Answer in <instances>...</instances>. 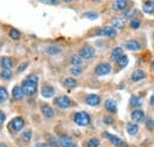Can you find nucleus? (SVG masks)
Here are the masks:
<instances>
[{
	"label": "nucleus",
	"mask_w": 154,
	"mask_h": 147,
	"mask_svg": "<svg viewBox=\"0 0 154 147\" xmlns=\"http://www.w3.org/2000/svg\"><path fill=\"white\" fill-rule=\"evenodd\" d=\"M37 83H38V78L35 75H32L31 77L24 80L23 83H21V89H23L24 94L27 95V96L35 95L36 92H37Z\"/></svg>",
	"instance_id": "obj_1"
},
{
	"label": "nucleus",
	"mask_w": 154,
	"mask_h": 147,
	"mask_svg": "<svg viewBox=\"0 0 154 147\" xmlns=\"http://www.w3.org/2000/svg\"><path fill=\"white\" fill-rule=\"evenodd\" d=\"M74 121L78 126L85 127V126H88L90 124V116L85 111H78L74 115Z\"/></svg>",
	"instance_id": "obj_2"
},
{
	"label": "nucleus",
	"mask_w": 154,
	"mask_h": 147,
	"mask_svg": "<svg viewBox=\"0 0 154 147\" xmlns=\"http://www.w3.org/2000/svg\"><path fill=\"white\" fill-rule=\"evenodd\" d=\"M55 105L60 109H68V108H70L72 106V102L68 96L62 95V96H58V97L55 99Z\"/></svg>",
	"instance_id": "obj_3"
},
{
	"label": "nucleus",
	"mask_w": 154,
	"mask_h": 147,
	"mask_svg": "<svg viewBox=\"0 0 154 147\" xmlns=\"http://www.w3.org/2000/svg\"><path fill=\"white\" fill-rule=\"evenodd\" d=\"M112 70V67L109 63H106V62H102V63H98L96 67H95V74L97 76H104V75H108Z\"/></svg>",
	"instance_id": "obj_4"
},
{
	"label": "nucleus",
	"mask_w": 154,
	"mask_h": 147,
	"mask_svg": "<svg viewBox=\"0 0 154 147\" xmlns=\"http://www.w3.org/2000/svg\"><path fill=\"white\" fill-rule=\"evenodd\" d=\"M96 35L102 37H108V38H114L117 35V31L113 26H106V27H102L101 30H98Z\"/></svg>",
	"instance_id": "obj_5"
},
{
	"label": "nucleus",
	"mask_w": 154,
	"mask_h": 147,
	"mask_svg": "<svg viewBox=\"0 0 154 147\" xmlns=\"http://www.w3.org/2000/svg\"><path fill=\"white\" fill-rule=\"evenodd\" d=\"M78 55L82 57V59H90L95 55V49L93 46H84L83 49L79 50Z\"/></svg>",
	"instance_id": "obj_6"
},
{
	"label": "nucleus",
	"mask_w": 154,
	"mask_h": 147,
	"mask_svg": "<svg viewBox=\"0 0 154 147\" xmlns=\"http://www.w3.org/2000/svg\"><path fill=\"white\" fill-rule=\"evenodd\" d=\"M58 144L60 145V147H77L74 140L68 135H60L58 139Z\"/></svg>",
	"instance_id": "obj_7"
},
{
	"label": "nucleus",
	"mask_w": 154,
	"mask_h": 147,
	"mask_svg": "<svg viewBox=\"0 0 154 147\" xmlns=\"http://www.w3.org/2000/svg\"><path fill=\"white\" fill-rule=\"evenodd\" d=\"M103 136L106 138V139H108L114 146H117V147H121L125 145V142H123V140L122 139H120V138H117L116 135H113V134H110V133H108V132H104L103 133Z\"/></svg>",
	"instance_id": "obj_8"
},
{
	"label": "nucleus",
	"mask_w": 154,
	"mask_h": 147,
	"mask_svg": "<svg viewBox=\"0 0 154 147\" xmlns=\"http://www.w3.org/2000/svg\"><path fill=\"white\" fill-rule=\"evenodd\" d=\"M24 127V120L21 117H14L11 122H10V129L14 130V132H19Z\"/></svg>",
	"instance_id": "obj_9"
},
{
	"label": "nucleus",
	"mask_w": 154,
	"mask_h": 147,
	"mask_svg": "<svg viewBox=\"0 0 154 147\" xmlns=\"http://www.w3.org/2000/svg\"><path fill=\"white\" fill-rule=\"evenodd\" d=\"M100 102H101V99H100V96L96 95V94H90V95H88V96L85 97V103H87L88 106L96 107V106L100 105Z\"/></svg>",
	"instance_id": "obj_10"
},
{
	"label": "nucleus",
	"mask_w": 154,
	"mask_h": 147,
	"mask_svg": "<svg viewBox=\"0 0 154 147\" xmlns=\"http://www.w3.org/2000/svg\"><path fill=\"white\" fill-rule=\"evenodd\" d=\"M131 116H132V120L134 122H136V124H140V122H142L145 120V113H143V110H141L140 108L133 110Z\"/></svg>",
	"instance_id": "obj_11"
},
{
	"label": "nucleus",
	"mask_w": 154,
	"mask_h": 147,
	"mask_svg": "<svg viewBox=\"0 0 154 147\" xmlns=\"http://www.w3.org/2000/svg\"><path fill=\"white\" fill-rule=\"evenodd\" d=\"M128 5V0H115L113 2V10L116 12H121L125 11V8Z\"/></svg>",
	"instance_id": "obj_12"
},
{
	"label": "nucleus",
	"mask_w": 154,
	"mask_h": 147,
	"mask_svg": "<svg viewBox=\"0 0 154 147\" xmlns=\"http://www.w3.org/2000/svg\"><path fill=\"white\" fill-rule=\"evenodd\" d=\"M142 11L146 14H154V0H147L142 5Z\"/></svg>",
	"instance_id": "obj_13"
},
{
	"label": "nucleus",
	"mask_w": 154,
	"mask_h": 147,
	"mask_svg": "<svg viewBox=\"0 0 154 147\" xmlns=\"http://www.w3.org/2000/svg\"><path fill=\"white\" fill-rule=\"evenodd\" d=\"M125 48H127V49L131 50V51H137V50L141 49V45H140V43H139L137 40L131 39V40H127V42L125 43Z\"/></svg>",
	"instance_id": "obj_14"
},
{
	"label": "nucleus",
	"mask_w": 154,
	"mask_h": 147,
	"mask_svg": "<svg viewBox=\"0 0 154 147\" xmlns=\"http://www.w3.org/2000/svg\"><path fill=\"white\" fill-rule=\"evenodd\" d=\"M40 94H42L43 97L50 99V97H52V96L55 95V89H54V87H51V86H44V87L42 88V90H40Z\"/></svg>",
	"instance_id": "obj_15"
},
{
	"label": "nucleus",
	"mask_w": 154,
	"mask_h": 147,
	"mask_svg": "<svg viewBox=\"0 0 154 147\" xmlns=\"http://www.w3.org/2000/svg\"><path fill=\"white\" fill-rule=\"evenodd\" d=\"M104 107L109 113H116L117 111V105H116V102L113 99H108L104 102Z\"/></svg>",
	"instance_id": "obj_16"
},
{
	"label": "nucleus",
	"mask_w": 154,
	"mask_h": 147,
	"mask_svg": "<svg viewBox=\"0 0 154 147\" xmlns=\"http://www.w3.org/2000/svg\"><path fill=\"white\" fill-rule=\"evenodd\" d=\"M145 77H146V74L141 69H136L132 74V81H134V82H139V81L143 80Z\"/></svg>",
	"instance_id": "obj_17"
},
{
	"label": "nucleus",
	"mask_w": 154,
	"mask_h": 147,
	"mask_svg": "<svg viewBox=\"0 0 154 147\" xmlns=\"http://www.w3.org/2000/svg\"><path fill=\"white\" fill-rule=\"evenodd\" d=\"M0 65L2 69H11L12 65H13V62L10 57H2L1 61H0Z\"/></svg>",
	"instance_id": "obj_18"
},
{
	"label": "nucleus",
	"mask_w": 154,
	"mask_h": 147,
	"mask_svg": "<svg viewBox=\"0 0 154 147\" xmlns=\"http://www.w3.org/2000/svg\"><path fill=\"white\" fill-rule=\"evenodd\" d=\"M24 95H25V94H24V92H23V89H21L20 86H17V87L13 88V90H12V96H13L14 100H21Z\"/></svg>",
	"instance_id": "obj_19"
},
{
	"label": "nucleus",
	"mask_w": 154,
	"mask_h": 147,
	"mask_svg": "<svg viewBox=\"0 0 154 147\" xmlns=\"http://www.w3.org/2000/svg\"><path fill=\"white\" fill-rule=\"evenodd\" d=\"M42 114H43L46 119H51V117L54 116V109H52L50 106L44 105V106L42 107Z\"/></svg>",
	"instance_id": "obj_20"
},
{
	"label": "nucleus",
	"mask_w": 154,
	"mask_h": 147,
	"mask_svg": "<svg viewBox=\"0 0 154 147\" xmlns=\"http://www.w3.org/2000/svg\"><path fill=\"white\" fill-rule=\"evenodd\" d=\"M63 83H64V86H65L68 89H74V88L77 87V81L74 77H68V78H65Z\"/></svg>",
	"instance_id": "obj_21"
},
{
	"label": "nucleus",
	"mask_w": 154,
	"mask_h": 147,
	"mask_svg": "<svg viewBox=\"0 0 154 147\" xmlns=\"http://www.w3.org/2000/svg\"><path fill=\"white\" fill-rule=\"evenodd\" d=\"M122 55H123V50H122V48H115V49L112 51V54H110V59L114 61V62H116Z\"/></svg>",
	"instance_id": "obj_22"
},
{
	"label": "nucleus",
	"mask_w": 154,
	"mask_h": 147,
	"mask_svg": "<svg viewBox=\"0 0 154 147\" xmlns=\"http://www.w3.org/2000/svg\"><path fill=\"white\" fill-rule=\"evenodd\" d=\"M127 133L129 134V135H135L137 132H139V126L136 125V124H132V122H129V124H127Z\"/></svg>",
	"instance_id": "obj_23"
},
{
	"label": "nucleus",
	"mask_w": 154,
	"mask_h": 147,
	"mask_svg": "<svg viewBox=\"0 0 154 147\" xmlns=\"http://www.w3.org/2000/svg\"><path fill=\"white\" fill-rule=\"evenodd\" d=\"M112 25H113V27H115V29L122 30V29L125 27V21H123V19H121V18H114L112 20Z\"/></svg>",
	"instance_id": "obj_24"
},
{
	"label": "nucleus",
	"mask_w": 154,
	"mask_h": 147,
	"mask_svg": "<svg viewBox=\"0 0 154 147\" xmlns=\"http://www.w3.org/2000/svg\"><path fill=\"white\" fill-rule=\"evenodd\" d=\"M141 100H140V97H137V96H132L131 97V100H129V105H131V107H134V108H140L141 107Z\"/></svg>",
	"instance_id": "obj_25"
},
{
	"label": "nucleus",
	"mask_w": 154,
	"mask_h": 147,
	"mask_svg": "<svg viewBox=\"0 0 154 147\" xmlns=\"http://www.w3.org/2000/svg\"><path fill=\"white\" fill-rule=\"evenodd\" d=\"M128 62H129V61H128V57H127L126 55H122L119 59H117V61H116L117 65H119L121 69H122V68H126V67H127V64H128Z\"/></svg>",
	"instance_id": "obj_26"
},
{
	"label": "nucleus",
	"mask_w": 154,
	"mask_h": 147,
	"mask_svg": "<svg viewBox=\"0 0 154 147\" xmlns=\"http://www.w3.org/2000/svg\"><path fill=\"white\" fill-rule=\"evenodd\" d=\"M82 57L79 55H72L71 56V58H70V63L72 64V65H81L82 64Z\"/></svg>",
	"instance_id": "obj_27"
},
{
	"label": "nucleus",
	"mask_w": 154,
	"mask_h": 147,
	"mask_svg": "<svg viewBox=\"0 0 154 147\" xmlns=\"http://www.w3.org/2000/svg\"><path fill=\"white\" fill-rule=\"evenodd\" d=\"M60 51H62V49H60L59 46H49V48L46 49V52L50 54V55H57Z\"/></svg>",
	"instance_id": "obj_28"
},
{
	"label": "nucleus",
	"mask_w": 154,
	"mask_h": 147,
	"mask_svg": "<svg viewBox=\"0 0 154 147\" xmlns=\"http://www.w3.org/2000/svg\"><path fill=\"white\" fill-rule=\"evenodd\" d=\"M70 74H71L72 76H79V75L82 74L81 67H79V65H74V67H71V68H70Z\"/></svg>",
	"instance_id": "obj_29"
},
{
	"label": "nucleus",
	"mask_w": 154,
	"mask_h": 147,
	"mask_svg": "<svg viewBox=\"0 0 154 147\" xmlns=\"http://www.w3.org/2000/svg\"><path fill=\"white\" fill-rule=\"evenodd\" d=\"M100 146V141L96 138H91L87 141V147H98Z\"/></svg>",
	"instance_id": "obj_30"
},
{
	"label": "nucleus",
	"mask_w": 154,
	"mask_h": 147,
	"mask_svg": "<svg viewBox=\"0 0 154 147\" xmlns=\"http://www.w3.org/2000/svg\"><path fill=\"white\" fill-rule=\"evenodd\" d=\"M1 78L2 80H10L12 77V73H11V69H2L1 71Z\"/></svg>",
	"instance_id": "obj_31"
},
{
	"label": "nucleus",
	"mask_w": 154,
	"mask_h": 147,
	"mask_svg": "<svg viewBox=\"0 0 154 147\" xmlns=\"http://www.w3.org/2000/svg\"><path fill=\"white\" fill-rule=\"evenodd\" d=\"M7 97H8L7 90H6L5 88L0 87V103H1V102H4V101H6V100H7Z\"/></svg>",
	"instance_id": "obj_32"
},
{
	"label": "nucleus",
	"mask_w": 154,
	"mask_h": 147,
	"mask_svg": "<svg viewBox=\"0 0 154 147\" xmlns=\"http://www.w3.org/2000/svg\"><path fill=\"white\" fill-rule=\"evenodd\" d=\"M8 35H10V37H11L12 39H16V40H18V39L20 38V36H21L19 31H18V30H16V29H12V30L10 31V33H8Z\"/></svg>",
	"instance_id": "obj_33"
},
{
	"label": "nucleus",
	"mask_w": 154,
	"mask_h": 147,
	"mask_svg": "<svg viewBox=\"0 0 154 147\" xmlns=\"http://www.w3.org/2000/svg\"><path fill=\"white\" fill-rule=\"evenodd\" d=\"M129 25H131V27H132L133 30H136V29L140 27V20H137V19H135V18H131Z\"/></svg>",
	"instance_id": "obj_34"
},
{
	"label": "nucleus",
	"mask_w": 154,
	"mask_h": 147,
	"mask_svg": "<svg viewBox=\"0 0 154 147\" xmlns=\"http://www.w3.org/2000/svg\"><path fill=\"white\" fill-rule=\"evenodd\" d=\"M145 126H146V128L148 129V130H153L154 129V119H152V117L147 119Z\"/></svg>",
	"instance_id": "obj_35"
},
{
	"label": "nucleus",
	"mask_w": 154,
	"mask_h": 147,
	"mask_svg": "<svg viewBox=\"0 0 154 147\" xmlns=\"http://www.w3.org/2000/svg\"><path fill=\"white\" fill-rule=\"evenodd\" d=\"M21 138H23L24 141L29 142V141L31 140V132H30V130H25V132H23V133H21Z\"/></svg>",
	"instance_id": "obj_36"
},
{
	"label": "nucleus",
	"mask_w": 154,
	"mask_h": 147,
	"mask_svg": "<svg viewBox=\"0 0 154 147\" xmlns=\"http://www.w3.org/2000/svg\"><path fill=\"white\" fill-rule=\"evenodd\" d=\"M84 17L85 18H89V19H96L97 17H98V14L97 13H95V12H87V13H84Z\"/></svg>",
	"instance_id": "obj_37"
},
{
	"label": "nucleus",
	"mask_w": 154,
	"mask_h": 147,
	"mask_svg": "<svg viewBox=\"0 0 154 147\" xmlns=\"http://www.w3.org/2000/svg\"><path fill=\"white\" fill-rule=\"evenodd\" d=\"M42 4H45V5H58V0H39Z\"/></svg>",
	"instance_id": "obj_38"
},
{
	"label": "nucleus",
	"mask_w": 154,
	"mask_h": 147,
	"mask_svg": "<svg viewBox=\"0 0 154 147\" xmlns=\"http://www.w3.org/2000/svg\"><path fill=\"white\" fill-rule=\"evenodd\" d=\"M103 121H104V124H106V125H112L114 120H113V117H112V116H104Z\"/></svg>",
	"instance_id": "obj_39"
},
{
	"label": "nucleus",
	"mask_w": 154,
	"mask_h": 147,
	"mask_svg": "<svg viewBox=\"0 0 154 147\" xmlns=\"http://www.w3.org/2000/svg\"><path fill=\"white\" fill-rule=\"evenodd\" d=\"M49 142H50V146L51 147H57L58 145H59V144L57 142V140H56V139H54V138H50Z\"/></svg>",
	"instance_id": "obj_40"
},
{
	"label": "nucleus",
	"mask_w": 154,
	"mask_h": 147,
	"mask_svg": "<svg viewBox=\"0 0 154 147\" xmlns=\"http://www.w3.org/2000/svg\"><path fill=\"white\" fill-rule=\"evenodd\" d=\"M5 119H6V116H5V114L0 110V125H2L4 124V121H5Z\"/></svg>",
	"instance_id": "obj_41"
},
{
	"label": "nucleus",
	"mask_w": 154,
	"mask_h": 147,
	"mask_svg": "<svg viewBox=\"0 0 154 147\" xmlns=\"http://www.w3.org/2000/svg\"><path fill=\"white\" fill-rule=\"evenodd\" d=\"M27 65H29V63H24V64H21V65H20V68H19V71H23V70H25Z\"/></svg>",
	"instance_id": "obj_42"
},
{
	"label": "nucleus",
	"mask_w": 154,
	"mask_h": 147,
	"mask_svg": "<svg viewBox=\"0 0 154 147\" xmlns=\"http://www.w3.org/2000/svg\"><path fill=\"white\" fill-rule=\"evenodd\" d=\"M149 105H151V106H154V95H152L151 99H149Z\"/></svg>",
	"instance_id": "obj_43"
},
{
	"label": "nucleus",
	"mask_w": 154,
	"mask_h": 147,
	"mask_svg": "<svg viewBox=\"0 0 154 147\" xmlns=\"http://www.w3.org/2000/svg\"><path fill=\"white\" fill-rule=\"evenodd\" d=\"M36 147H48V146H46V144H44V142H38V144L36 145Z\"/></svg>",
	"instance_id": "obj_44"
},
{
	"label": "nucleus",
	"mask_w": 154,
	"mask_h": 147,
	"mask_svg": "<svg viewBox=\"0 0 154 147\" xmlns=\"http://www.w3.org/2000/svg\"><path fill=\"white\" fill-rule=\"evenodd\" d=\"M0 147H7V146H6L5 144H0Z\"/></svg>",
	"instance_id": "obj_45"
},
{
	"label": "nucleus",
	"mask_w": 154,
	"mask_h": 147,
	"mask_svg": "<svg viewBox=\"0 0 154 147\" xmlns=\"http://www.w3.org/2000/svg\"><path fill=\"white\" fill-rule=\"evenodd\" d=\"M63 1H65V2H70L71 0H63Z\"/></svg>",
	"instance_id": "obj_46"
},
{
	"label": "nucleus",
	"mask_w": 154,
	"mask_h": 147,
	"mask_svg": "<svg viewBox=\"0 0 154 147\" xmlns=\"http://www.w3.org/2000/svg\"><path fill=\"white\" fill-rule=\"evenodd\" d=\"M152 68H153V69H154V61H153V62H152Z\"/></svg>",
	"instance_id": "obj_47"
},
{
	"label": "nucleus",
	"mask_w": 154,
	"mask_h": 147,
	"mask_svg": "<svg viewBox=\"0 0 154 147\" xmlns=\"http://www.w3.org/2000/svg\"><path fill=\"white\" fill-rule=\"evenodd\" d=\"M153 38H154V32H153Z\"/></svg>",
	"instance_id": "obj_48"
}]
</instances>
